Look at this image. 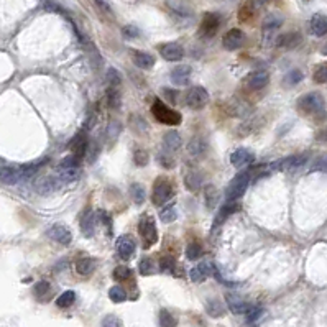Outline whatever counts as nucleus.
<instances>
[{
	"label": "nucleus",
	"mask_w": 327,
	"mask_h": 327,
	"mask_svg": "<svg viewBox=\"0 0 327 327\" xmlns=\"http://www.w3.org/2000/svg\"><path fill=\"white\" fill-rule=\"evenodd\" d=\"M151 114L159 123H166V125H180L183 117L178 110L170 109L165 102L156 99L151 105Z\"/></svg>",
	"instance_id": "obj_1"
},
{
	"label": "nucleus",
	"mask_w": 327,
	"mask_h": 327,
	"mask_svg": "<svg viewBox=\"0 0 327 327\" xmlns=\"http://www.w3.org/2000/svg\"><path fill=\"white\" fill-rule=\"evenodd\" d=\"M298 109L302 112V114H307V115L322 114V112L325 110V100L319 92H309V94H304V96L299 97Z\"/></svg>",
	"instance_id": "obj_2"
},
{
	"label": "nucleus",
	"mask_w": 327,
	"mask_h": 327,
	"mask_svg": "<svg viewBox=\"0 0 327 327\" xmlns=\"http://www.w3.org/2000/svg\"><path fill=\"white\" fill-rule=\"evenodd\" d=\"M250 181H252L250 171H243V173L237 175L234 180L229 183L227 189H225V198H227V202H235L237 199H240L243 193L247 191Z\"/></svg>",
	"instance_id": "obj_3"
},
{
	"label": "nucleus",
	"mask_w": 327,
	"mask_h": 327,
	"mask_svg": "<svg viewBox=\"0 0 327 327\" xmlns=\"http://www.w3.org/2000/svg\"><path fill=\"white\" fill-rule=\"evenodd\" d=\"M175 196V188L166 178H158L153 184V193H151V201L154 206H163L168 201L173 199Z\"/></svg>",
	"instance_id": "obj_4"
},
{
	"label": "nucleus",
	"mask_w": 327,
	"mask_h": 327,
	"mask_svg": "<svg viewBox=\"0 0 327 327\" xmlns=\"http://www.w3.org/2000/svg\"><path fill=\"white\" fill-rule=\"evenodd\" d=\"M138 232L143 239V245L145 248L153 247L154 243L158 242V232H156V225L151 216H143L138 222Z\"/></svg>",
	"instance_id": "obj_5"
},
{
	"label": "nucleus",
	"mask_w": 327,
	"mask_h": 327,
	"mask_svg": "<svg viewBox=\"0 0 327 327\" xmlns=\"http://www.w3.org/2000/svg\"><path fill=\"white\" fill-rule=\"evenodd\" d=\"M207 102H209V92L202 86H194L186 92V104L189 109L201 110L207 105Z\"/></svg>",
	"instance_id": "obj_6"
},
{
	"label": "nucleus",
	"mask_w": 327,
	"mask_h": 327,
	"mask_svg": "<svg viewBox=\"0 0 327 327\" xmlns=\"http://www.w3.org/2000/svg\"><path fill=\"white\" fill-rule=\"evenodd\" d=\"M89 148V136H87V130L82 128L79 130L74 136L73 140L69 141V150H71V154H74L77 158H84V154Z\"/></svg>",
	"instance_id": "obj_7"
},
{
	"label": "nucleus",
	"mask_w": 327,
	"mask_h": 327,
	"mask_svg": "<svg viewBox=\"0 0 327 327\" xmlns=\"http://www.w3.org/2000/svg\"><path fill=\"white\" fill-rule=\"evenodd\" d=\"M219 27H221V17L217 14H206L204 19L201 22L199 27V35L204 38H211L217 33Z\"/></svg>",
	"instance_id": "obj_8"
},
{
	"label": "nucleus",
	"mask_w": 327,
	"mask_h": 327,
	"mask_svg": "<svg viewBox=\"0 0 327 327\" xmlns=\"http://www.w3.org/2000/svg\"><path fill=\"white\" fill-rule=\"evenodd\" d=\"M243 43H245V33H243L240 28H232V30H229V32L225 33L224 38H222L224 48L229 50V51L239 50Z\"/></svg>",
	"instance_id": "obj_9"
},
{
	"label": "nucleus",
	"mask_w": 327,
	"mask_h": 327,
	"mask_svg": "<svg viewBox=\"0 0 327 327\" xmlns=\"http://www.w3.org/2000/svg\"><path fill=\"white\" fill-rule=\"evenodd\" d=\"M309 154L307 153H301V154H293V156H288V158H283V159H278L273 165H275V170L279 171H291V170H296L302 166L307 161Z\"/></svg>",
	"instance_id": "obj_10"
},
{
	"label": "nucleus",
	"mask_w": 327,
	"mask_h": 327,
	"mask_svg": "<svg viewBox=\"0 0 327 327\" xmlns=\"http://www.w3.org/2000/svg\"><path fill=\"white\" fill-rule=\"evenodd\" d=\"M46 235H48L51 240L61 243V245H69V243L73 242V235H71L69 229L63 224L51 225V227L48 229V232H46Z\"/></svg>",
	"instance_id": "obj_11"
},
{
	"label": "nucleus",
	"mask_w": 327,
	"mask_h": 327,
	"mask_svg": "<svg viewBox=\"0 0 327 327\" xmlns=\"http://www.w3.org/2000/svg\"><path fill=\"white\" fill-rule=\"evenodd\" d=\"M115 248L120 258L123 260H130L135 253V240L132 235H122L118 237V240L115 243Z\"/></svg>",
	"instance_id": "obj_12"
},
{
	"label": "nucleus",
	"mask_w": 327,
	"mask_h": 327,
	"mask_svg": "<svg viewBox=\"0 0 327 327\" xmlns=\"http://www.w3.org/2000/svg\"><path fill=\"white\" fill-rule=\"evenodd\" d=\"M225 299H227L229 309L234 314H248L255 307L248 301H245V299L240 298V296H237V294H232V293H229Z\"/></svg>",
	"instance_id": "obj_13"
},
{
	"label": "nucleus",
	"mask_w": 327,
	"mask_h": 327,
	"mask_svg": "<svg viewBox=\"0 0 327 327\" xmlns=\"http://www.w3.org/2000/svg\"><path fill=\"white\" fill-rule=\"evenodd\" d=\"M159 53H161V56L166 59V61H180L184 56V50L180 43H176V41H171V43H165L159 46Z\"/></svg>",
	"instance_id": "obj_14"
},
{
	"label": "nucleus",
	"mask_w": 327,
	"mask_h": 327,
	"mask_svg": "<svg viewBox=\"0 0 327 327\" xmlns=\"http://www.w3.org/2000/svg\"><path fill=\"white\" fill-rule=\"evenodd\" d=\"M255 161V154L248 150V148H237V150L230 154V163L235 168H243V166L250 165Z\"/></svg>",
	"instance_id": "obj_15"
},
{
	"label": "nucleus",
	"mask_w": 327,
	"mask_h": 327,
	"mask_svg": "<svg viewBox=\"0 0 327 327\" xmlns=\"http://www.w3.org/2000/svg\"><path fill=\"white\" fill-rule=\"evenodd\" d=\"M270 81V74L266 71H255V73H250L247 76L245 84L253 89V91H258V89H263Z\"/></svg>",
	"instance_id": "obj_16"
},
{
	"label": "nucleus",
	"mask_w": 327,
	"mask_h": 327,
	"mask_svg": "<svg viewBox=\"0 0 327 327\" xmlns=\"http://www.w3.org/2000/svg\"><path fill=\"white\" fill-rule=\"evenodd\" d=\"M96 219H97V214L92 212L91 209H87L81 219V232L87 239H91L94 232H96Z\"/></svg>",
	"instance_id": "obj_17"
},
{
	"label": "nucleus",
	"mask_w": 327,
	"mask_h": 327,
	"mask_svg": "<svg viewBox=\"0 0 327 327\" xmlns=\"http://www.w3.org/2000/svg\"><path fill=\"white\" fill-rule=\"evenodd\" d=\"M58 186H61V184L56 180V176H41L40 180L35 183V189H37L40 194H48L51 191H55Z\"/></svg>",
	"instance_id": "obj_18"
},
{
	"label": "nucleus",
	"mask_w": 327,
	"mask_h": 327,
	"mask_svg": "<svg viewBox=\"0 0 327 327\" xmlns=\"http://www.w3.org/2000/svg\"><path fill=\"white\" fill-rule=\"evenodd\" d=\"M309 28H311V33L316 35V37L327 35V15L316 14L311 19V22H309Z\"/></svg>",
	"instance_id": "obj_19"
},
{
	"label": "nucleus",
	"mask_w": 327,
	"mask_h": 327,
	"mask_svg": "<svg viewBox=\"0 0 327 327\" xmlns=\"http://www.w3.org/2000/svg\"><path fill=\"white\" fill-rule=\"evenodd\" d=\"M166 5L178 15H193V5L189 0H166Z\"/></svg>",
	"instance_id": "obj_20"
},
{
	"label": "nucleus",
	"mask_w": 327,
	"mask_h": 327,
	"mask_svg": "<svg viewBox=\"0 0 327 327\" xmlns=\"http://www.w3.org/2000/svg\"><path fill=\"white\" fill-rule=\"evenodd\" d=\"M301 35L298 32H289L284 35H279L276 38V45L281 46V48H296L301 43Z\"/></svg>",
	"instance_id": "obj_21"
},
{
	"label": "nucleus",
	"mask_w": 327,
	"mask_h": 327,
	"mask_svg": "<svg viewBox=\"0 0 327 327\" xmlns=\"http://www.w3.org/2000/svg\"><path fill=\"white\" fill-rule=\"evenodd\" d=\"M133 63L140 69H151L154 66V56L146 51H133Z\"/></svg>",
	"instance_id": "obj_22"
},
{
	"label": "nucleus",
	"mask_w": 327,
	"mask_h": 327,
	"mask_svg": "<svg viewBox=\"0 0 327 327\" xmlns=\"http://www.w3.org/2000/svg\"><path fill=\"white\" fill-rule=\"evenodd\" d=\"M189 76H191V68L189 66H178L171 71V82H175L176 86H184L188 84L189 81Z\"/></svg>",
	"instance_id": "obj_23"
},
{
	"label": "nucleus",
	"mask_w": 327,
	"mask_h": 327,
	"mask_svg": "<svg viewBox=\"0 0 327 327\" xmlns=\"http://www.w3.org/2000/svg\"><path fill=\"white\" fill-rule=\"evenodd\" d=\"M207 151V141L202 138V136H194V138L189 141L188 145V153L194 158L202 156Z\"/></svg>",
	"instance_id": "obj_24"
},
{
	"label": "nucleus",
	"mask_w": 327,
	"mask_h": 327,
	"mask_svg": "<svg viewBox=\"0 0 327 327\" xmlns=\"http://www.w3.org/2000/svg\"><path fill=\"white\" fill-rule=\"evenodd\" d=\"M209 273H211L209 261H204V263H201V265H196L194 268L189 271V278H191L194 283H202L207 279Z\"/></svg>",
	"instance_id": "obj_25"
},
{
	"label": "nucleus",
	"mask_w": 327,
	"mask_h": 327,
	"mask_svg": "<svg viewBox=\"0 0 327 327\" xmlns=\"http://www.w3.org/2000/svg\"><path fill=\"white\" fill-rule=\"evenodd\" d=\"M94 270H96V260H94V258L84 257V258L77 260V263H76V271H77V275H81V276H89V275H92Z\"/></svg>",
	"instance_id": "obj_26"
},
{
	"label": "nucleus",
	"mask_w": 327,
	"mask_h": 327,
	"mask_svg": "<svg viewBox=\"0 0 327 327\" xmlns=\"http://www.w3.org/2000/svg\"><path fill=\"white\" fill-rule=\"evenodd\" d=\"M240 207L235 204V202H227L221 211H219V214L216 216V221H214V224H212V227H219L221 224H224L225 222V219H227L230 214H234V212H237L239 211Z\"/></svg>",
	"instance_id": "obj_27"
},
{
	"label": "nucleus",
	"mask_w": 327,
	"mask_h": 327,
	"mask_svg": "<svg viewBox=\"0 0 327 327\" xmlns=\"http://www.w3.org/2000/svg\"><path fill=\"white\" fill-rule=\"evenodd\" d=\"M184 184H186V188L189 189V191H199L201 186H202V175L198 173V171H189V173H186V176H184Z\"/></svg>",
	"instance_id": "obj_28"
},
{
	"label": "nucleus",
	"mask_w": 327,
	"mask_h": 327,
	"mask_svg": "<svg viewBox=\"0 0 327 327\" xmlns=\"http://www.w3.org/2000/svg\"><path fill=\"white\" fill-rule=\"evenodd\" d=\"M204 199H206V206L207 209H214V207L217 206L219 199H221V193H219V189L216 186H206L204 188Z\"/></svg>",
	"instance_id": "obj_29"
},
{
	"label": "nucleus",
	"mask_w": 327,
	"mask_h": 327,
	"mask_svg": "<svg viewBox=\"0 0 327 327\" xmlns=\"http://www.w3.org/2000/svg\"><path fill=\"white\" fill-rule=\"evenodd\" d=\"M283 25V17L276 14L266 15V19L263 20V33H273Z\"/></svg>",
	"instance_id": "obj_30"
},
{
	"label": "nucleus",
	"mask_w": 327,
	"mask_h": 327,
	"mask_svg": "<svg viewBox=\"0 0 327 327\" xmlns=\"http://www.w3.org/2000/svg\"><path fill=\"white\" fill-rule=\"evenodd\" d=\"M163 143L165 146L168 148L170 151H176L178 148H181L183 145V138H181V135L175 132V130H171V132H168L165 135V138H163Z\"/></svg>",
	"instance_id": "obj_31"
},
{
	"label": "nucleus",
	"mask_w": 327,
	"mask_h": 327,
	"mask_svg": "<svg viewBox=\"0 0 327 327\" xmlns=\"http://www.w3.org/2000/svg\"><path fill=\"white\" fill-rule=\"evenodd\" d=\"M206 311L212 317H221L225 314V306L219 299H209L206 302Z\"/></svg>",
	"instance_id": "obj_32"
},
{
	"label": "nucleus",
	"mask_w": 327,
	"mask_h": 327,
	"mask_svg": "<svg viewBox=\"0 0 327 327\" xmlns=\"http://www.w3.org/2000/svg\"><path fill=\"white\" fill-rule=\"evenodd\" d=\"M130 196H132V201L136 206H141L146 201V193L141 184H132L130 186Z\"/></svg>",
	"instance_id": "obj_33"
},
{
	"label": "nucleus",
	"mask_w": 327,
	"mask_h": 327,
	"mask_svg": "<svg viewBox=\"0 0 327 327\" xmlns=\"http://www.w3.org/2000/svg\"><path fill=\"white\" fill-rule=\"evenodd\" d=\"M74 301H76V293L69 289V291H64V293H61L58 296L56 306L58 307H69V306L74 304Z\"/></svg>",
	"instance_id": "obj_34"
},
{
	"label": "nucleus",
	"mask_w": 327,
	"mask_h": 327,
	"mask_svg": "<svg viewBox=\"0 0 327 327\" xmlns=\"http://www.w3.org/2000/svg\"><path fill=\"white\" fill-rule=\"evenodd\" d=\"M94 2V5H96V9L99 10V14L102 15V17H105L107 20H114V12H112V9H110V5L105 2V0H92Z\"/></svg>",
	"instance_id": "obj_35"
},
{
	"label": "nucleus",
	"mask_w": 327,
	"mask_h": 327,
	"mask_svg": "<svg viewBox=\"0 0 327 327\" xmlns=\"http://www.w3.org/2000/svg\"><path fill=\"white\" fill-rule=\"evenodd\" d=\"M176 268H178V265H176V261H175L173 257H163L161 260H159V270H161L163 273H171V275H178Z\"/></svg>",
	"instance_id": "obj_36"
},
{
	"label": "nucleus",
	"mask_w": 327,
	"mask_h": 327,
	"mask_svg": "<svg viewBox=\"0 0 327 327\" xmlns=\"http://www.w3.org/2000/svg\"><path fill=\"white\" fill-rule=\"evenodd\" d=\"M107 104L110 109H118L120 105V92L117 87H109L107 89Z\"/></svg>",
	"instance_id": "obj_37"
},
{
	"label": "nucleus",
	"mask_w": 327,
	"mask_h": 327,
	"mask_svg": "<svg viewBox=\"0 0 327 327\" xmlns=\"http://www.w3.org/2000/svg\"><path fill=\"white\" fill-rule=\"evenodd\" d=\"M159 325L161 327H176L178 325V319L166 309L159 311Z\"/></svg>",
	"instance_id": "obj_38"
},
{
	"label": "nucleus",
	"mask_w": 327,
	"mask_h": 327,
	"mask_svg": "<svg viewBox=\"0 0 327 327\" xmlns=\"http://www.w3.org/2000/svg\"><path fill=\"white\" fill-rule=\"evenodd\" d=\"M312 79H314V82H317V84H324V82H327V63L317 64L316 69H314Z\"/></svg>",
	"instance_id": "obj_39"
},
{
	"label": "nucleus",
	"mask_w": 327,
	"mask_h": 327,
	"mask_svg": "<svg viewBox=\"0 0 327 327\" xmlns=\"http://www.w3.org/2000/svg\"><path fill=\"white\" fill-rule=\"evenodd\" d=\"M109 298L114 302H123L127 299V293L122 286H112L109 289Z\"/></svg>",
	"instance_id": "obj_40"
},
{
	"label": "nucleus",
	"mask_w": 327,
	"mask_h": 327,
	"mask_svg": "<svg viewBox=\"0 0 327 327\" xmlns=\"http://www.w3.org/2000/svg\"><path fill=\"white\" fill-rule=\"evenodd\" d=\"M148 161H150V154H148L146 150H143V148H138V150H135V153H133V163L136 166H146Z\"/></svg>",
	"instance_id": "obj_41"
},
{
	"label": "nucleus",
	"mask_w": 327,
	"mask_h": 327,
	"mask_svg": "<svg viewBox=\"0 0 327 327\" xmlns=\"http://www.w3.org/2000/svg\"><path fill=\"white\" fill-rule=\"evenodd\" d=\"M105 77H107V82H109V87H118V86H120L122 77H120V74H118L117 69L109 68V69H107Z\"/></svg>",
	"instance_id": "obj_42"
},
{
	"label": "nucleus",
	"mask_w": 327,
	"mask_h": 327,
	"mask_svg": "<svg viewBox=\"0 0 327 327\" xmlns=\"http://www.w3.org/2000/svg\"><path fill=\"white\" fill-rule=\"evenodd\" d=\"M130 278H132V270L128 266L120 265L114 270V279H117V281H127Z\"/></svg>",
	"instance_id": "obj_43"
},
{
	"label": "nucleus",
	"mask_w": 327,
	"mask_h": 327,
	"mask_svg": "<svg viewBox=\"0 0 327 327\" xmlns=\"http://www.w3.org/2000/svg\"><path fill=\"white\" fill-rule=\"evenodd\" d=\"M138 270H140V273L143 276H148V275H153L154 273V261L151 260V258H143L140 261V265H138Z\"/></svg>",
	"instance_id": "obj_44"
},
{
	"label": "nucleus",
	"mask_w": 327,
	"mask_h": 327,
	"mask_svg": "<svg viewBox=\"0 0 327 327\" xmlns=\"http://www.w3.org/2000/svg\"><path fill=\"white\" fill-rule=\"evenodd\" d=\"M301 81H302V73L299 69L289 71V73L284 76V84H286V86H296Z\"/></svg>",
	"instance_id": "obj_45"
},
{
	"label": "nucleus",
	"mask_w": 327,
	"mask_h": 327,
	"mask_svg": "<svg viewBox=\"0 0 327 327\" xmlns=\"http://www.w3.org/2000/svg\"><path fill=\"white\" fill-rule=\"evenodd\" d=\"M176 217H178V212H176V207H173V206L165 207V209L161 211V214H159V219H161V221L166 222V224L173 222Z\"/></svg>",
	"instance_id": "obj_46"
},
{
	"label": "nucleus",
	"mask_w": 327,
	"mask_h": 327,
	"mask_svg": "<svg viewBox=\"0 0 327 327\" xmlns=\"http://www.w3.org/2000/svg\"><path fill=\"white\" fill-rule=\"evenodd\" d=\"M201 255H202V248L199 243H189L188 248H186V257L188 260H198L201 258Z\"/></svg>",
	"instance_id": "obj_47"
},
{
	"label": "nucleus",
	"mask_w": 327,
	"mask_h": 327,
	"mask_svg": "<svg viewBox=\"0 0 327 327\" xmlns=\"http://www.w3.org/2000/svg\"><path fill=\"white\" fill-rule=\"evenodd\" d=\"M158 163L161 165L163 168H166V170L175 168V165H176V161L170 156L168 153H158Z\"/></svg>",
	"instance_id": "obj_48"
},
{
	"label": "nucleus",
	"mask_w": 327,
	"mask_h": 327,
	"mask_svg": "<svg viewBox=\"0 0 327 327\" xmlns=\"http://www.w3.org/2000/svg\"><path fill=\"white\" fill-rule=\"evenodd\" d=\"M97 219L105 225V229L109 230V234H110L112 232V219H110L109 214H107L105 211H97Z\"/></svg>",
	"instance_id": "obj_49"
},
{
	"label": "nucleus",
	"mask_w": 327,
	"mask_h": 327,
	"mask_svg": "<svg viewBox=\"0 0 327 327\" xmlns=\"http://www.w3.org/2000/svg\"><path fill=\"white\" fill-rule=\"evenodd\" d=\"M102 327H122V322H120V319H118L117 316H105L104 320H102Z\"/></svg>",
	"instance_id": "obj_50"
},
{
	"label": "nucleus",
	"mask_w": 327,
	"mask_h": 327,
	"mask_svg": "<svg viewBox=\"0 0 327 327\" xmlns=\"http://www.w3.org/2000/svg\"><path fill=\"white\" fill-rule=\"evenodd\" d=\"M48 293H50V284L46 281H40L37 286H35V294H37L38 298H41V296H45Z\"/></svg>",
	"instance_id": "obj_51"
},
{
	"label": "nucleus",
	"mask_w": 327,
	"mask_h": 327,
	"mask_svg": "<svg viewBox=\"0 0 327 327\" xmlns=\"http://www.w3.org/2000/svg\"><path fill=\"white\" fill-rule=\"evenodd\" d=\"M312 170L327 171V154H322V156H319V158L316 159V163H314Z\"/></svg>",
	"instance_id": "obj_52"
},
{
	"label": "nucleus",
	"mask_w": 327,
	"mask_h": 327,
	"mask_svg": "<svg viewBox=\"0 0 327 327\" xmlns=\"http://www.w3.org/2000/svg\"><path fill=\"white\" fill-rule=\"evenodd\" d=\"M120 133V125L117 122H112L109 128H107V135H110L112 138H117V135Z\"/></svg>",
	"instance_id": "obj_53"
},
{
	"label": "nucleus",
	"mask_w": 327,
	"mask_h": 327,
	"mask_svg": "<svg viewBox=\"0 0 327 327\" xmlns=\"http://www.w3.org/2000/svg\"><path fill=\"white\" fill-rule=\"evenodd\" d=\"M122 32H123V35H125V37H128V38H135V37H138V35H140L138 30H136L135 27H130V25L123 28Z\"/></svg>",
	"instance_id": "obj_54"
},
{
	"label": "nucleus",
	"mask_w": 327,
	"mask_h": 327,
	"mask_svg": "<svg viewBox=\"0 0 327 327\" xmlns=\"http://www.w3.org/2000/svg\"><path fill=\"white\" fill-rule=\"evenodd\" d=\"M163 92L165 94H168V99L171 100V102H176V96H178V92H175V91H171V89H163Z\"/></svg>",
	"instance_id": "obj_55"
},
{
	"label": "nucleus",
	"mask_w": 327,
	"mask_h": 327,
	"mask_svg": "<svg viewBox=\"0 0 327 327\" xmlns=\"http://www.w3.org/2000/svg\"><path fill=\"white\" fill-rule=\"evenodd\" d=\"M317 138L327 141V130H322V132H319V133H317Z\"/></svg>",
	"instance_id": "obj_56"
}]
</instances>
